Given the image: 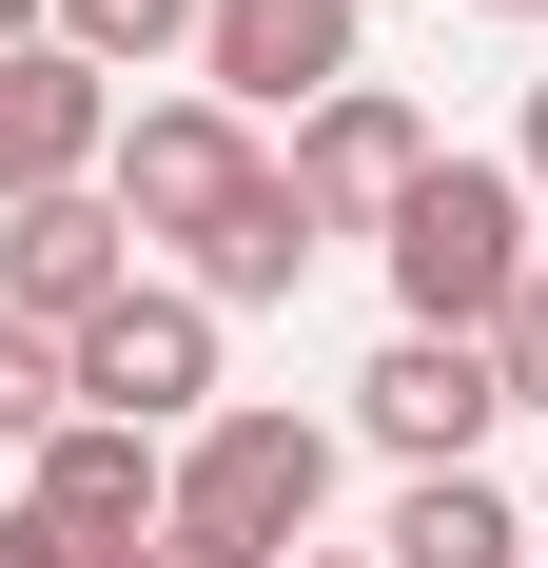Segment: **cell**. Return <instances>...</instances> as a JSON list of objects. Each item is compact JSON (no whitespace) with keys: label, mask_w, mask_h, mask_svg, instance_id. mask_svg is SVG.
<instances>
[{"label":"cell","mask_w":548,"mask_h":568,"mask_svg":"<svg viewBox=\"0 0 548 568\" xmlns=\"http://www.w3.org/2000/svg\"><path fill=\"white\" fill-rule=\"evenodd\" d=\"M529 235H548V196L509 158H432L412 196H392V235H373L392 255V334H509V294L548 275Z\"/></svg>","instance_id":"obj_1"},{"label":"cell","mask_w":548,"mask_h":568,"mask_svg":"<svg viewBox=\"0 0 548 568\" xmlns=\"http://www.w3.org/2000/svg\"><path fill=\"white\" fill-rule=\"evenodd\" d=\"M314 510H333V432L274 393H235L176 452V549H216V568H314Z\"/></svg>","instance_id":"obj_2"},{"label":"cell","mask_w":548,"mask_h":568,"mask_svg":"<svg viewBox=\"0 0 548 568\" xmlns=\"http://www.w3.org/2000/svg\"><path fill=\"white\" fill-rule=\"evenodd\" d=\"M216 334H235L216 294L138 275V294L99 314V334H79V412H99V432H158V452H196V432L235 412V393H216Z\"/></svg>","instance_id":"obj_3"},{"label":"cell","mask_w":548,"mask_h":568,"mask_svg":"<svg viewBox=\"0 0 548 568\" xmlns=\"http://www.w3.org/2000/svg\"><path fill=\"white\" fill-rule=\"evenodd\" d=\"M353 79H373V0H216V20H196V99L216 118H274V138H294V118L353 99Z\"/></svg>","instance_id":"obj_4"},{"label":"cell","mask_w":548,"mask_h":568,"mask_svg":"<svg viewBox=\"0 0 548 568\" xmlns=\"http://www.w3.org/2000/svg\"><path fill=\"white\" fill-rule=\"evenodd\" d=\"M255 176H274V138H255V118H216L196 79H176V99H138V118H118V176H99V196L138 216V255H196V235L255 196Z\"/></svg>","instance_id":"obj_5"},{"label":"cell","mask_w":548,"mask_h":568,"mask_svg":"<svg viewBox=\"0 0 548 568\" xmlns=\"http://www.w3.org/2000/svg\"><path fill=\"white\" fill-rule=\"evenodd\" d=\"M432 158H450V138L392 99V79H353V99H314L294 138H274V176H294V216H314V235H392V196H412Z\"/></svg>","instance_id":"obj_6"},{"label":"cell","mask_w":548,"mask_h":568,"mask_svg":"<svg viewBox=\"0 0 548 568\" xmlns=\"http://www.w3.org/2000/svg\"><path fill=\"white\" fill-rule=\"evenodd\" d=\"M353 432H373L392 470H490V432H509L490 334H392L373 373H353Z\"/></svg>","instance_id":"obj_7"},{"label":"cell","mask_w":548,"mask_h":568,"mask_svg":"<svg viewBox=\"0 0 548 568\" xmlns=\"http://www.w3.org/2000/svg\"><path fill=\"white\" fill-rule=\"evenodd\" d=\"M20 510H40L79 568H138V549H176V452H158V432H99V412H79V432L20 470Z\"/></svg>","instance_id":"obj_8"},{"label":"cell","mask_w":548,"mask_h":568,"mask_svg":"<svg viewBox=\"0 0 548 568\" xmlns=\"http://www.w3.org/2000/svg\"><path fill=\"white\" fill-rule=\"evenodd\" d=\"M118 294H138V216H118V196H20V216H0V314H20V334H99Z\"/></svg>","instance_id":"obj_9"},{"label":"cell","mask_w":548,"mask_h":568,"mask_svg":"<svg viewBox=\"0 0 548 568\" xmlns=\"http://www.w3.org/2000/svg\"><path fill=\"white\" fill-rule=\"evenodd\" d=\"M118 118H138V99H118V79H99V59H0V216H20V196H99V176H118Z\"/></svg>","instance_id":"obj_10"},{"label":"cell","mask_w":548,"mask_h":568,"mask_svg":"<svg viewBox=\"0 0 548 568\" xmlns=\"http://www.w3.org/2000/svg\"><path fill=\"white\" fill-rule=\"evenodd\" d=\"M373 568H548V529L509 510L490 470H412V490H392V529H373Z\"/></svg>","instance_id":"obj_11"},{"label":"cell","mask_w":548,"mask_h":568,"mask_svg":"<svg viewBox=\"0 0 548 568\" xmlns=\"http://www.w3.org/2000/svg\"><path fill=\"white\" fill-rule=\"evenodd\" d=\"M314 255H333V235L294 216V176H255V196H235V216L196 235V255H176V294H216V314H274V294L314 275Z\"/></svg>","instance_id":"obj_12"},{"label":"cell","mask_w":548,"mask_h":568,"mask_svg":"<svg viewBox=\"0 0 548 568\" xmlns=\"http://www.w3.org/2000/svg\"><path fill=\"white\" fill-rule=\"evenodd\" d=\"M196 20H216V0H59V59H99V79H158V59H196Z\"/></svg>","instance_id":"obj_13"},{"label":"cell","mask_w":548,"mask_h":568,"mask_svg":"<svg viewBox=\"0 0 548 568\" xmlns=\"http://www.w3.org/2000/svg\"><path fill=\"white\" fill-rule=\"evenodd\" d=\"M59 432H79V353H59V334H20V314H0V470H40Z\"/></svg>","instance_id":"obj_14"},{"label":"cell","mask_w":548,"mask_h":568,"mask_svg":"<svg viewBox=\"0 0 548 568\" xmlns=\"http://www.w3.org/2000/svg\"><path fill=\"white\" fill-rule=\"evenodd\" d=\"M490 373H509V412H548V275L509 294V334H490Z\"/></svg>","instance_id":"obj_15"},{"label":"cell","mask_w":548,"mask_h":568,"mask_svg":"<svg viewBox=\"0 0 548 568\" xmlns=\"http://www.w3.org/2000/svg\"><path fill=\"white\" fill-rule=\"evenodd\" d=\"M0 568H79V549H59V529H40V510H0Z\"/></svg>","instance_id":"obj_16"},{"label":"cell","mask_w":548,"mask_h":568,"mask_svg":"<svg viewBox=\"0 0 548 568\" xmlns=\"http://www.w3.org/2000/svg\"><path fill=\"white\" fill-rule=\"evenodd\" d=\"M40 40H59V0H0V59H40Z\"/></svg>","instance_id":"obj_17"},{"label":"cell","mask_w":548,"mask_h":568,"mask_svg":"<svg viewBox=\"0 0 548 568\" xmlns=\"http://www.w3.org/2000/svg\"><path fill=\"white\" fill-rule=\"evenodd\" d=\"M509 176H529V196H548V79H529V138H509Z\"/></svg>","instance_id":"obj_18"},{"label":"cell","mask_w":548,"mask_h":568,"mask_svg":"<svg viewBox=\"0 0 548 568\" xmlns=\"http://www.w3.org/2000/svg\"><path fill=\"white\" fill-rule=\"evenodd\" d=\"M470 20H548V0H470Z\"/></svg>","instance_id":"obj_19"},{"label":"cell","mask_w":548,"mask_h":568,"mask_svg":"<svg viewBox=\"0 0 548 568\" xmlns=\"http://www.w3.org/2000/svg\"><path fill=\"white\" fill-rule=\"evenodd\" d=\"M138 568H216V549H138Z\"/></svg>","instance_id":"obj_20"},{"label":"cell","mask_w":548,"mask_h":568,"mask_svg":"<svg viewBox=\"0 0 548 568\" xmlns=\"http://www.w3.org/2000/svg\"><path fill=\"white\" fill-rule=\"evenodd\" d=\"M314 568H373V549H314Z\"/></svg>","instance_id":"obj_21"}]
</instances>
